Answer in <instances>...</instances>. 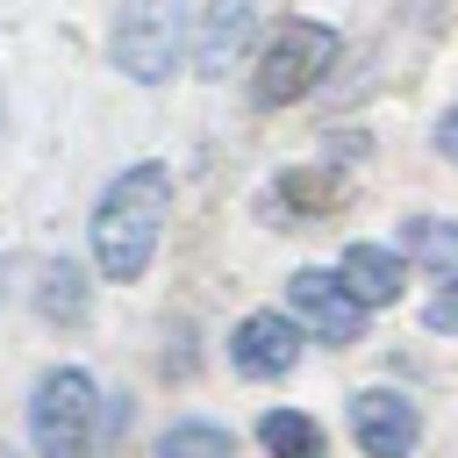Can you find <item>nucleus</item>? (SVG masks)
Here are the masks:
<instances>
[{
	"label": "nucleus",
	"instance_id": "f257e3e1",
	"mask_svg": "<svg viewBox=\"0 0 458 458\" xmlns=\"http://www.w3.org/2000/svg\"><path fill=\"white\" fill-rule=\"evenodd\" d=\"M165 215H172V165L143 157V165L114 172V186H107L100 208H93V258H100V272H107L114 286L143 279Z\"/></svg>",
	"mask_w": 458,
	"mask_h": 458
},
{
	"label": "nucleus",
	"instance_id": "f03ea898",
	"mask_svg": "<svg viewBox=\"0 0 458 458\" xmlns=\"http://www.w3.org/2000/svg\"><path fill=\"white\" fill-rule=\"evenodd\" d=\"M29 437H36V458H93V444H100V394H93V379L79 365L36 379Z\"/></svg>",
	"mask_w": 458,
	"mask_h": 458
},
{
	"label": "nucleus",
	"instance_id": "7ed1b4c3",
	"mask_svg": "<svg viewBox=\"0 0 458 458\" xmlns=\"http://www.w3.org/2000/svg\"><path fill=\"white\" fill-rule=\"evenodd\" d=\"M329 64H336V29H322V21H279L265 36V57L250 72V93H258V107H286L308 86H322Z\"/></svg>",
	"mask_w": 458,
	"mask_h": 458
},
{
	"label": "nucleus",
	"instance_id": "20e7f679",
	"mask_svg": "<svg viewBox=\"0 0 458 458\" xmlns=\"http://www.w3.org/2000/svg\"><path fill=\"white\" fill-rule=\"evenodd\" d=\"M114 64L143 86L172 79V64L186 57V0H122L114 7V36H107Z\"/></svg>",
	"mask_w": 458,
	"mask_h": 458
},
{
	"label": "nucleus",
	"instance_id": "39448f33",
	"mask_svg": "<svg viewBox=\"0 0 458 458\" xmlns=\"http://www.w3.org/2000/svg\"><path fill=\"white\" fill-rule=\"evenodd\" d=\"M286 308H293L322 344H358V336H365V308L344 293L336 272H315V265L293 272V279H286Z\"/></svg>",
	"mask_w": 458,
	"mask_h": 458
},
{
	"label": "nucleus",
	"instance_id": "423d86ee",
	"mask_svg": "<svg viewBox=\"0 0 458 458\" xmlns=\"http://www.w3.org/2000/svg\"><path fill=\"white\" fill-rule=\"evenodd\" d=\"M229 358H236L243 379H286L301 365V329L286 315H272V308L265 315H243L236 336H229Z\"/></svg>",
	"mask_w": 458,
	"mask_h": 458
},
{
	"label": "nucleus",
	"instance_id": "0eeeda50",
	"mask_svg": "<svg viewBox=\"0 0 458 458\" xmlns=\"http://www.w3.org/2000/svg\"><path fill=\"white\" fill-rule=\"evenodd\" d=\"M351 429H358L365 458H408L415 437H422V415H415V401H401V394H386V386H365V394L351 401Z\"/></svg>",
	"mask_w": 458,
	"mask_h": 458
},
{
	"label": "nucleus",
	"instance_id": "6e6552de",
	"mask_svg": "<svg viewBox=\"0 0 458 458\" xmlns=\"http://www.w3.org/2000/svg\"><path fill=\"white\" fill-rule=\"evenodd\" d=\"M250 43V0H208V21H200V43H193V64L200 79H222Z\"/></svg>",
	"mask_w": 458,
	"mask_h": 458
},
{
	"label": "nucleus",
	"instance_id": "1a4fd4ad",
	"mask_svg": "<svg viewBox=\"0 0 458 458\" xmlns=\"http://www.w3.org/2000/svg\"><path fill=\"white\" fill-rule=\"evenodd\" d=\"M336 279H344V293H351L358 308H386V301H401V258L379 250V243H351L344 265H336Z\"/></svg>",
	"mask_w": 458,
	"mask_h": 458
},
{
	"label": "nucleus",
	"instance_id": "9d476101",
	"mask_svg": "<svg viewBox=\"0 0 458 458\" xmlns=\"http://www.w3.org/2000/svg\"><path fill=\"white\" fill-rule=\"evenodd\" d=\"M344 200H351L344 172H279V186H272V208H286V215H329Z\"/></svg>",
	"mask_w": 458,
	"mask_h": 458
},
{
	"label": "nucleus",
	"instance_id": "9b49d317",
	"mask_svg": "<svg viewBox=\"0 0 458 458\" xmlns=\"http://www.w3.org/2000/svg\"><path fill=\"white\" fill-rule=\"evenodd\" d=\"M401 250H408L422 272L458 279V222H444V215H415V222H401Z\"/></svg>",
	"mask_w": 458,
	"mask_h": 458
},
{
	"label": "nucleus",
	"instance_id": "f8f14e48",
	"mask_svg": "<svg viewBox=\"0 0 458 458\" xmlns=\"http://www.w3.org/2000/svg\"><path fill=\"white\" fill-rule=\"evenodd\" d=\"M36 308H43L50 322H79V315H86V279H79L72 258H50V265L36 272Z\"/></svg>",
	"mask_w": 458,
	"mask_h": 458
},
{
	"label": "nucleus",
	"instance_id": "ddd939ff",
	"mask_svg": "<svg viewBox=\"0 0 458 458\" xmlns=\"http://www.w3.org/2000/svg\"><path fill=\"white\" fill-rule=\"evenodd\" d=\"M258 437H265L272 458H322V429H315L308 415H293V408H272V415L258 422Z\"/></svg>",
	"mask_w": 458,
	"mask_h": 458
},
{
	"label": "nucleus",
	"instance_id": "4468645a",
	"mask_svg": "<svg viewBox=\"0 0 458 458\" xmlns=\"http://www.w3.org/2000/svg\"><path fill=\"white\" fill-rule=\"evenodd\" d=\"M157 458H236V444H229V429H215V422H172V429L157 437Z\"/></svg>",
	"mask_w": 458,
	"mask_h": 458
},
{
	"label": "nucleus",
	"instance_id": "2eb2a0df",
	"mask_svg": "<svg viewBox=\"0 0 458 458\" xmlns=\"http://www.w3.org/2000/svg\"><path fill=\"white\" fill-rule=\"evenodd\" d=\"M422 315H429V329H458V286H444V293H437Z\"/></svg>",
	"mask_w": 458,
	"mask_h": 458
},
{
	"label": "nucleus",
	"instance_id": "dca6fc26",
	"mask_svg": "<svg viewBox=\"0 0 458 458\" xmlns=\"http://www.w3.org/2000/svg\"><path fill=\"white\" fill-rule=\"evenodd\" d=\"M437 150H444V157H451V165H458V107H451V114H444V122H437Z\"/></svg>",
	"mask_w": 458,
	"mask_h": 458
},
{
	"label": "nucleus",
	"instance_id": "f3484780",
	"mask_svg": "<svg viewBox=\"0 0 458 458\" xmlns=\"http://www.w3.org/2000/svg\"><path fill=\"white\" fill-rule=\"evenodd\" d=\"M0 458H14V451H7V444H0Z\"/></svg>",
	"mask_w": 458,
	"mask_h": 458
}]
</instances>
